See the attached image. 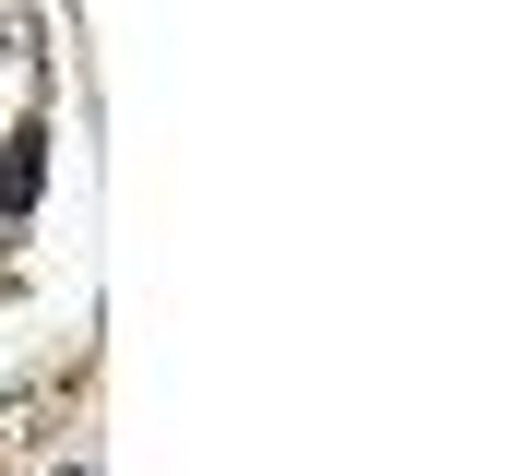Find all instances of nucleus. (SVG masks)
<instances>
[{
	"label": "nucleus",
	"instance_id": "obj_1",
	"mask_svg": "<svg viewBox=\"0 0 512 476\" xmlns=\"http://www.w3.org/2000/svg\"><path fill=\"white\" fill-rule=\"evenodd\" d=\"M36 191H48V119H12L0 131V227H24Z\"/></svg>",
	"mask_w": 512,
	"mask_h": 476
}]
</instances>
